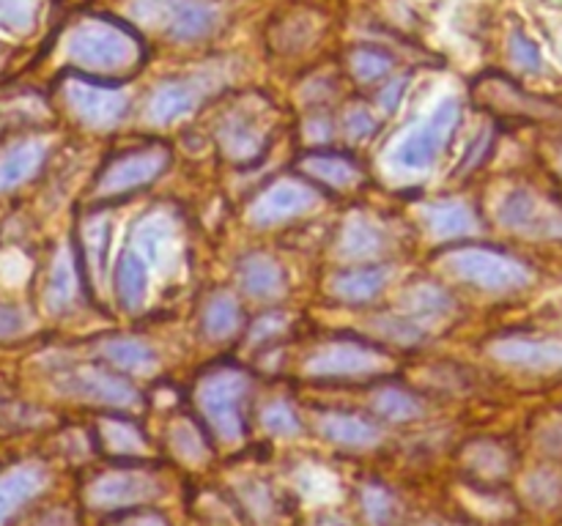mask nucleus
I'll return each instance as SVG.
<instances>
[{
    "mask_svg": "<svg viewBox=\"0 0 562 526\" xmlns=\"http://www.w3.org/2000/svg\"><path fill=\"white\" fill-rule=\"evenodd\" d=\"M66 53L86 69L119 71L137 58V44L113 22H82L66 38Z\"/></svg>",
    "mask_w": 562,
    "mask_h": 526,
    "instance_id": "obj_1",
    "label": "nucleus"
},
{
    "mask_svg": "<svg viewBox=\"0 0 562 526\" xmlns=\"http://www.w3.org/2000/svg\"><path fill=\"white\" fill-rule=\"evenodd\" d=\"M132 14L173 42H198L217 27V9L206 0H137Z\"/></svg>",
    "mask_w": 562,
    "mask_h": 526,
    "instance_id": "obj_2",
    "label": "nucleus"
},
{
    "mask_svg": "<svg viewBox=\"0 0 562 526\" xmlns=\"http://www.w3.org/2000/svg\"><path fill=\"white\" fill-rule=\"evenodd\" d=\"M448 266L459 279L486 290H516L530 283L525 263L488 247H461L450 252Z\"/></svg>",
    "mask_w": 562,
    "mask_h": 526,
    "instance_id": "obj_3",
    "label": "nucleus"
},
{
    "mask_svg": "<svg viewBox=\"0 0 562 526\" xmlns=\"http://www.w3.org/2000/svg\"><path fill=\"white\" fill-rule=\"evenodd\" d=\"M245 398L247 376L239 370L209 373L198 387L203 414L225 442H236L245 433Z\"/></svg>",
    "mask_w": 562,
    "mask_h": 526,
    "instance_id": "obj_4",
    "label": "nucleus"
},
{
    "mask_svg": "<svg viewBox=\"0 0 562 526\" xmlns=\"http://www.w3.org/2000/svg\"><path fill=\"white\" fill-rule=\"evenodd\" d=\"M459 118V99H442L437 104V110L398 142V148L393 151V159L406 170H426L439 157V151L445 148V142H448L450 132L456 129Z\"/></svg>",
    "mask_w": 562,
    "mask_h": 526,
    "instance_id": "obj_5",
    "label": "nucleus"
},
{
    "mask_svg": "<svg viewBox=\"0 0 562 526\" xmlns=\"http://www.w3.org/2000/svg\"><path fill=\"white\" fill-rule=\"evenodd\" d=\"M499 222L530 239H562V211L530 190H514L499 203Z\"/></svg>",
    "mask_w": 562,
    "mask_h": 526,
    "instance_id": "obj_6",
    "label": "nucleus"
},
{
    "mask_svg": "<svg viewBox=\"0 0 562 526\" xmlns=\"http://www.w3.org/2000/svg\"><path fill=\"white\" fill-rule=\"evenodd\" d=\"M387 356L376 348L357 343H335L329 348H322L316 356L307 359V373L313 376H366V373L382 370Z\"/></svg>",
    "mask_w": 562,
    "mask_h": 526,
    "instance_id": "obj_7",
    "label": "nucleus"
},
{
    "mask_svg": "<svg viewBox=\"0 0 562 526\" xmlns=\"http://www.w3.org/2000/svg\"><path fill=\"white\" fill-rule=\"evenodd\" d=\"M66 99H69L71 110H75L88 126H97V129L115 126L126 113V96L119 88L71 82V85L66 88Z\"/></svg>",
    "mask_w": 562,
    "mask_h": 526,
    "instance_id": "obj_8",
    "label": "nucleus"
},
{
    "mask_svg": "<svg viewBox=\"0 0 562 526\" xmlns=\"http://www.w3.org/2000/svg\"><path fill=\"white\" fill-rule=\"evenodd\" d=\"M316 192L307 190L300 181H278L269 186L250 208V219L256 225H274L283 219L300 217L316 206Z\"/></svg>",
    "mask_w": 562,
    "mask_h": 526,
    "instance_id": "obj_9",
    "label": "nucleus"
},
{
    "mask_svg": "<svg viewBox=\"0 0 562 526\" xmlns=\"http://www.w3.org/2000/svg\"><path fill=\"white\" fill-rule=\"evenodd\" d=\"M165 168H168V153L159 151V148H154V151L151 148L148 151H135L130 157H121L115 162H110L102 181H99V190L108 192V195L132 192L157 179Z\"/></svg>",
    "mask_w": 562,
    "mask_h": 526,
    "instance_id": "obj_10",
    "label": "nucleus"
},
{
    "mask_svg": "<svg viewBox=\"0 0 562 526\" xmlns=\"http://www.w3.org/2000/svg\"><path fill=\"white\" fill-rule=\"evenodd\" d=\"M154 480L140 471H115V474L102 477L91 485L88 499L93 507H130V504L151 499Z\"/></svg>",
    "mask_w": 562,
    "mask_h": 526,
    "instance_id": "obj_11",
    "label": "nucleus"
},
{
    "mask_svg": "<svg viewBox=\"0 0 562 526\" xmlns=\"http://www.w3.org/2000/svg\"><path fill=\"white\" fill-rule=\"evenodd\" d=\"M75 395L88 400H97V403H110V405H132L137 403V392L132 389L130 381H124L121 376L104 370H80L71 376V381L66 384Z\"/></svg>",
    "mask_w": 562,
    "mask_h": 526,
    "instance_id": "obj_12",
    "label": "nucleus"
},
{
    "mask_svg": "<svg viewBox=\"0 0 562 526\" xmlns=\"http://www.w3.org/2000/svg\"><path fill=\"white\" fill-rule=\"evenodd\" d=\"M494 354L508 365L530 367V370H547V367L562 365V343H554V340L505 338L499 340Z\"/></svg>",
    "mask_w": 562,
    "mask_h": 526,
    "instance_id": "obj_13",
    "label": "nucleus"
},
{
    "mask_svg": "<svg viewBox=\"0 0 562 526\" xmlns=\"http://www.w3.org/2000/svg\"><path fill=\"white\" fill-rule=\"evenodd\" d=\"M239 283L256 299H278L285 290V274L272 258L250 255L239 263Z\"/></svg>",
    "mask_w": 562,
    "mask_h": 526,
    "instance_id": "obj_14",
    "label": "nucleus"
},
{
    "mask_svg": "<svg viewBox=\"0 0 562 526\" xmlns=\"http://www.w3.org/2000/svg\"><path fill=\"white\" fill-rule=\"evenodd\" d=\"M198 102H201V88H198L195 82L192 80L168 82V85H162L157 93H154L148 118H151L154 124H173V121H179L181 115L195 110Z\"/></svg>",
    "mask_w": 562,
    "mask_h": 526,
    "instance_id": "obj_15",
    "label": "nucleus"
},
{
    "mask_svg": "<svg viewBox=\"0 0 562 526\" xmlns=\"http://www.w3.org/2000/svg\"><path fill=\"white\" fill-rule=\"evenodd\" d=\"M148 290V268L135 252H124L115 266V296L124 310H137L146 299Z\"/></svg>",
    "mask_w": 562,
    "mask_h": 526,
    "instance_id": "obj_16",
    "label": "nucleus"
},
{
    "mask_svg": "<svg viewBox=\"0 0 562 526\" xmlns=\"http://www.w3.org/2000/svg\"><path fill=\"white\" fill-rule=\"evenodd\" d=\"M44 162V142L27 140L14 146L11 151H5L0 157V192L11 190V186L22 184L25 179H31Z\"/></svg>",
    "mask_w": 562,
    "mask_h": 526,
    "instance_id": "obj_17",
    "label": "nucleus"
},
{
    "mask_svg": "<svg viewBox=\"0 0 562 526\" xmlns=\"http://www.w3.org/2000/svg\"><path fill=\"white\" fill-rule=\"evenodd\" d=\"M384 283H387V268L384 266H362L349 268V272L338 274L333 279V290L344 301H368L376 294H382Z\"/></svg>",
    "mask_w": 562,
    "mask_h": 526,
    "instance_id": "obj_18",
    "label": "nucleus"
},
{
    "mask_svg": "<svg viewBox=\"0 0 562 526\" xmlns=\"http://www.w3.org/2000/svg\"><path fill=\"white\" fill-rule=\"evenodd\" d=\"M322 433L335 444H346V447H371L379 442V427L371 425L368 420L355 414H329L322 422Z\"/></svg>",
    "mask_w": 562,
    "mask_h": 526,
    "instance_id": "obj_19",
    "label": "nucleus"
},
{
    "mask_svg": "<svg viewBox=\"0 0 562 526\" xmlns=\"http://www.w3.org/2000/svg\"><path fill=\"white\" fill-rule=\"evenodd\" d=\"M302 168L329 186H349L360 179V168L340 153H307Z\"/></svg>",
    "mask_w": 562,
    "mask_h": 526,
    "instance_id": "obj_20",
    "label": "nucleus"
},
{
    "mask_svg": "<svg viewBox=\"0 0 562 526\" xmlns=\"http://www.w3.org/2000/svg\"><path fill=\"white\" fill-rule=\"evenodd\" d=\"M428 225L439 239H456L475 230V217L464 203H434L428 208Z\"/></svg>",
    "mask_w": 562,
    "mask_h": 526,
    "instance_id": "obj_21",
    "label": "nucleus"
},
{
    "mask_svg": "<svg viewBox=\"0 0 562 526\" xmlns=\"http://www.w3.org/2000/svg\"><path fill=\"white\" fill-rule=\"evenodd\" d=\"M220 142H223L225 153L234 159H250L261 151V132L250 124V121L239 118H228L220 129Z\"/></svg>",
    "mask_w": 562,
    "mask_h": 526,
    "instance_id": "obj_22",
    "label": "nucleus"
},
{
    "mask_svg": "<svg viewBox=\"0 0 562 526\" xmlns=\"http://www.w3.org/2000/svg\"><path fill=\"white\" fill-rule=\"evenodd\" d=\"M44 485L42 471L36 469H16L11 471L5 480H0V521L11 513L14 507H20L25 499H31L38 488Z\"/></svg>",
    "mask_w": 562,
    "mask_h": 526,
    "instance_id": "obj_23",
    "label": "nucleus"
},
{
    "mask_svg": "<svg viewBox=\"0 0 562 526\" xmlns=\"http://www.w3.org/2000/svg\"><path fill=\"white\" fill-rule=\"evenodd\" d=\"M102 351L121 370H148L157 362L154 351L135 338H113L104 343Z\"/></svg>",
    "mask_w": 562,
    "mask_h": 526,
    "instance_id": "obj_24",
    "label": "nucleus"
},
{
    "mask_svg": "<svg viewBox=\"0 0 562 526\" xmlns=\"http://www.w3.org/2000/svg\"><path fill=\"white\" fill-rule=\"evenodd\" d=\"M239 305H236L234 296L228 294H217L212 301L206 305V312H203V329H206L209 338L223 340L231 338L239 327Z\"/></svg>",
    "mask_w": 562,
    "mask_h": 526,
    "instance_id": "obj_25",
    "label": "nucleus"
},
{
    "mask_svg": "<svg viewBox=\"0 0 562 526\" xmlns=\"http://www.w3.org/2000/svg\"><path fill=\"white\" fill-rule=\"evenodd\" d=\"M382 247H384V239H382V233L373 228V225L355 222L349 228V233H346L344 252L349 258H371V255H376Z\"/></svg>",
    "mask_w": 562,
    "mask_h": 526,
    "instance_id": "obj_26",
    "label": "nucleus"
},
{
    "mask_svg": "<svg viewBox=\"0 0 562 526\" xmlns=\"http://www.w3.org/2000/svg\"><path fill=\"white\" fill-rule=\"evenodd\" d=\"M362 504H366L368 521H371L373 526H393L395 518H398V504H395V499L379 485L366 488Z\"/></svg>",
    "mask_w": 562,
    "mask_h": 526,
    "instance_id": "obj_27",
    "label": "nucleus"
},
{
    "mask_svg": "<svg viewBox=\"0 0 562 526\" xmlns=\"http://www.w3.org/2000/svg\"><path fill=\"white\" fill-rule=\"evenodd\" d=\"M376 411L387 420H412L423 411L420 400L412 398L409 392H401V389H387V392L379 395L376 400Z\"/></svg>",
    "mask_w": 562,
    "mask_h": 526,
    "instance_id": "obj_28",
    "label": "nucleus"
},
{
    "mask_svg": "<svg viewBox=\"0 0 562 526\" xmlns=\"http://www.w3.org/2000/svg\"><path fill=\"white\" fill-rule=\"evenodd\" d=\"M71 296H75V272H71V263L60 258L53 268V277H49L47 299L53 310H60V307L69 305Z\"/></svg>",
    "mask_w": 562,
    "mask_h": 526,
    "instance_id": "obj_29",
    "label": "nucleus"
},
{
    "mask_svg": "<svg viewBox=\"0 0 562 526\" xmlns=\"http://www.w3.org/2000/svg\"><path fill=\"white\" fill-rule=\"evenodd\" d=\"M393 60L390 55H384L382 49H373V47H362L351 55V69L360 80H376V77L387 75Z\"/></svg>",
    "mask_w": 562,
    "mask_h": 526,
    "instance_id": "obj_30",
    "label": "nucleus"
},
{
    "mask_svg": "<svg viewBox=\"0 0 562 526\" xmlns=\"http://www.w3.org/2000/svg\"><path fill=\"white\" fill-rule=\"evenodd\" d=\"M470 464L475 466L477 474L483 477H497V474H505V469H508V460H505V453L497 447V444H475L470 453Z\"/></svg>",
    "mask_w": 562,
    "mask_h": 526,
    "instance_id": "obj_31",
    "label": "nucleus"
},
{
    "mask_svg": "<svg viewBox=\"0 0 562 526\" xmlns=\"http://www.w3.org/2000/svg\"><path fill=\"white\" fill-rule=\"evenodd\" d=\"M527 496L536 504H543V507H552L554 502L562 499V480L552 471H538L527 480Z\"/></svg>",
    "mask_w": 562,
    "mask_h": 526,
    "instance_id": "obj_32",
    "label": "nucleus"
},
{
    "mask_svg": "<svg viewBox=\"0 0 562 526\" xmlns=\"http://www.w3.org/2000/svg\"><path fill=\"white\" fill-rule=\"evenodd\" d=\"M263 420V427H267L269 433H274V436H296L300 433V420H296L294 411L289 409L285 403H269L267 409H263L261 414Z\"/></svg>",
    "mask_w": 562,
    "mask_h": 526,
    "instance_id": "obj_33",
    "label": "nucleus"
},
{
    "mask_svg": "<svg viewBox=\"0 0 562 526\" xmlns=\"http://www.w3.org/2000/svg\"><path fill=\"white\" fill-rule=\"evenodd\" d=\"M165 241H170V228L159 222V219H148V222H143L140 228H137V244H140V250L146 252L151 261H159V258H162Z\"/></svg>",
    "mask_w": 562,
    "mask_h": 526,
    "instance_id": "obj_34",
    "label": "nucleus"
},
{
    "mask_svg": "<svg viewBox=\"0 0 562 526\" xmlns=\"http://www.w3.org/2000/svg\"><path fill=\"white\" fill-rule=\"evenodd\" d=\"M104 436H108V444L115 449V453H140L143 438L130 422L113 420L104 425Z\"/></svg>",
    "mask_w": 562,
    "mask_h": 526,
    "instance_id": "obj_35",
    "label": "nucleus"
},
{
    "mask_svg": "<svg viewBox=\"0 0 562 526\" xmlns=\"http://www.w3.org/2000/svg\"><path fill=\"white\" fill-rule=\"evenodd\" d=\"M33 0H0V27L20 33L31 25Z\"/></svg>",
    "mask_w": 562,
    "mask_h": 526,
    "instance_id": "obj_36",
    "label": "nucleus"
},
{
    "mask_svg": "<svg viewBox=\"0 0 562 526\" xmlns=\"http://www.w3.org/2000/svg\"><path fill=\"white\" fill-rule=\"evenodd\" d=\"M510 58H514V64L521 66V69L536 71L538 66H541V49H538V44L532 42L530 36L516 31L514 36H510Z\"/></svg>",
    "mask_w": 562,
    "mask_h": 526,
    "instance_id": "obj_37",
    "label": "nucleus"
},
{
    "mask_svg": "<svg viewBox=\"0 0 562 526\" xmlns=\"http://www.w3.org/2000/svg\"><path fill=\"white\" fill-rule=\"evenodd\" d=\"M173 447L179 449V455L190 464L203 458V442L198 438V433L190 425H176L173 427Z\"/></svg>",
    "mask_w": 562,
    "mask_h": 526,
    "instance_id": "obj_38",
    "label": "nucleus"
},
{
    "mask_svg": "<svg viewBox=\"0 0 562 526\" xmlns=\"http://www.w3.org/2000/svg\"><path fill=\"white\" fill-rule=\"evenodd\" d=\"M412 301L417 305V312H442L450 307L448 294L439 288H434V285H426V288L417 290V294L412 296Z\"/></svg>",
    "mask_w": 562,
    "mask_h": 526,
    "instance_id": "obj_39",
    "label": "nucleus"
},
{
    "mask_svg": "<svg viewBox=\"0 0 562 526\" xmlns=\"http://www.w3.org/2000/svg\"><path fill=\"white\" fill-rule=\"evenodd\" d=\"M373 129H376V118H373L368 110H362V107L349 110V115H346V135L355 137V140H360V137L373 135Z\"/></svg>",
    "mask_w": 562,
    "mask_h": 526,
    "instance_id": "obj_40",
    "label": "nucleus"
},
{
    "mask_svg": "<svg viewBox=\"0 0 562 526\" xmlns=\"http://www.w3.org/2000/svg\"><path fill=\"white\" fill-rule=\"evenodd\" d=\"M22 327H25L22 312L14 310V307L0 305V338H14Z\"/></svg>",
    "mask_w": 562,
    "mask_h": 526,
    "instance_id": "obj_41",
    "label": "nucleus"
},
{
    "mask_svg": "<svg viewBox=\"0 0 562 526\" xmlns=\"http://www.w3.org/2000/svg\"><path fill=\"white\" fill-rule=\"evenodd\" d=\"M406 93V80H395L393 85H387L382 91V96H379V104H382L384 110H395L401 104V96Z\"/></svg>",
    "mask_w": 562,
    "mask_h": 526,
    "instance_id": "obj_42",
    "label": "nucleus"
},
{
    "mask_svg": "<svg viewBox=\"0 0 562 526\" xmlns=\"http://www.w3.org/2000/svg\"><path fill=\"white\" fill-rule=\"evenodd\" d=\"M280 327H283V321H280V318L267 316L263 321L256 323V329H252V338L263 340V338H269V334H278Z\"/></svg>",
    "mask_w": 562,
    "mask_h": 526,
    "instance_id": "obj_43",
    "label": "nucleus"
},
{
    "mask_svg": "<svg viewBox=\"0 0 562 526\" xmlns=\"http://www.w3.org/2000/svg\"><path fill=\"white\" fill-rule=\"evenodd\" d=\"M132 526H165V524L159 518H140V521H135Z\"/></svg>",
    "mask_w": 562,
    "mask_h": 526,
    "instance_id": "obj_44",
    "label": "nucleus"
},
{
    "mask_svg": "<svg viewBox=\"0 0 562 526\" xmlns=\"http://www.w3.org/2000/svg\"><path fill=\"white\" fill-rule=\"evenodd\" d=\"M428 526H456V524H428Z\"/></svg>",
    "mask_w": 562,
    "mask_h": 526,
    "instance_id": "obj_45",
    "label": "nucleus"
}]
</instances>
